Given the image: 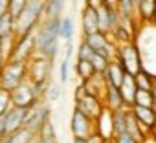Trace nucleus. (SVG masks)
<instances>
[{"label":"nucleus","mask_w":156,"mask_h":143,"mask_svg":"<svg viewBox=\"0 0 156 143\" xmlns=\"http://www.w3.org/2000/svg\"><path fill=\"white\" fill-rule=\"evenodd\" d=\"M103 99H105V101H103V103H105V106H107V108H110L112 112L127 108V106H125V101H123V97H121V92H119V88H118V86L107 85V90H105Z\"/></svg>","instance_id":"dca6fc26"},{"label":"nucleus","mask_w":156,"mask_h":143,"mask_svg":"<svg viewBox=\"0 0 156 143\" xmlns=\"http://www.w3.org/2000/svg\"><path fill=\"white\" fill-rule=\"evenodd\" d=\"M0 39L2 40L17 39V35H15V19L9 13H6L2 19H0Z\"/></svg>","instance_id":"aec40b11"},{"label":"nucleus","mask_w":156,"mask_h":143,"mask_svg":"<svg viewBox=\"0 0 156 143\" xmlns=\"http://www.w3.org/2000/svg\"><path fill=\"white\" fill-rule=\"evenodd\" d=\"M73 50H75V44H73V40H68V42L64 44V57H62V59H72V55H73Z\"/></svg>","instance_id":"c9c22d12"},{"label":"nucleus","mask_w":156,"mask_h":143,"mask_svg":"<svg viewBox=\"0 0 156 143\" xmlns=\"http://www.w3.org/2000/svg\"><path fill=\"white\" fill-rule=\"evenodd\" d=\"M98 17H99V31L110 35L114 31V28L119 24V13L116 8L110 6H101L98 9Z\"/></svg>","instance_id":"9d476101"},{"label":"nucleus","mask_w":156,"mask_h":143,"mask_svg":"<svg viewBox=\"0 0 156 143\" xmlns=\"http://www.w3.org/2000/svg\"><path fill=\"white\" fill-rule=\"evenodd\" d=\"M39 143H59L57 132H55V127H53L51 119L39 130Z\"/></svg>","instance_id":"b1692460"},{"label":"nucleus","mask_w":156,"mask_h":143,"mask_svg":"<svg viewBox=\"0 0 156 143\" xmlns=\"http://www.w3.org/2000/svg\"><path fill=\"white\" fill-rule=\"evenodd\" d=\"M127 116H129V108L112 112V117H114V138L123 134V132H127Z\"/></svg>","instance_id":"5701e85b"},{"label":"nucleus","mask_w":156,"mask_h":143,"mask_svg":"<svg viewBox=\"0 0 156 143\" xmlns=\"http://www.w3.org/2000/svg\"><path fill=\"white\" fill-rule=\"evenodd\" d=\"M62 19V17H61ZM61 19H44L39 28L33 31L35 33V46H37V53L50 59L51 62H55L57 55H59V22Z\"/></svg>","instance_id":"f257e3e1"},{"label":"nucleus","mask_w":156,"mask_h":143,"mask_svg":"<svg viewBox=\"0 0 156 143\" xmlns=\"http://www.w3.org/2000/svg\"><path fill=\"white\" fill-rule=\"evenodd\" d=\"M132 114L136 116V119L140 121V125H143L147 130H156V108H149V106H130Z\"/></svg>","instance_id":"4468645a"},{"label":"nucleus","mask_w":156,"mask_h":143,"mask_svg":"<svg viewBox=\"0 0 156 143\" xmlns=\"http://www.w3.org/2000/svg\"><path fill=\"white\" fill-rule=\"evenodd\" d=\"M68 79H70V59H62L59 66V83L66 85Z\"/></svg>","instance_id":"473e14b6"},{"label":"nucleus","mask_w":156,"mask_h":143,"mask_svg":"<svg viewBox=\"0 0 156 143\" xmlns=\"http://www.w3.org/2000/svg\"><path fill=\"white\" fill-rule=\"evenodd\" d=\"M118 2H119V0H105V6H110V8H118Z\"/></svg>","instance_id":"a19ab883"},{"label":"nucleus","mask_w":156,"mask_h":143,"mask_svg":"<svg viewBox=\"0 0 156 143\" xmlns=\"http://www.w3.org/2000/svg\"><path fill=\"white\" fill-rule=\"evenodd\" d=\"M53 70V62L42 55H35L30 62H28V79L31 83H37V85H48L50 81V74Z\"/></svg>","instance_id":"423d86ee"},{"label":"nucleus","mask_w":156,"mask_h":143,"mask_svg":"<svg viewBox=\"0 0 156 143\" xmlns=\"http://www.w3.org/2000/svg\"><path fill=\"white\" fill-rule=\"evenodd\" d=\"M75 108H79L81 112H85L88 117H92L94 121L98 119V116L103 112L105 108V103L101 97H94V96H83L79 101H75Z\"/></svg>","instance_id":"9b49d317"},{"label":"nucleus","mask_w":156,"mask_h":143,"mask_svg":"<svg viewBox=\"0 0 156 143\" xmlns=\"http://www.w3.org/2000/svg\"><path fill=\"white\" fill-rule=\"evenodd\" d=\"M75 74H77V77L81 79V83H87L94 75H98L94 66H92V62L90 61H83V59H77V62H75Z\"/></svg>","instance_id":"412c9836"},{"label":"nucleus","mask_w":156,"mask_h":143,"mask_svg":"<svg viewBox=\"0 0 156 143\" xmlns=\"http://www.w3.org/2000/svg\"><path fill=\"white\" fill-rule=\"evenodd\" d=\"M26 81H28V62L6 61L4 66L0 68V88L11 92Z\"/></svg>","instance_id":"7ed1b4c3"},{"label":"nucleus","mask_w":156,"mask_h":143,"mask_svg":"<svg viewBox=\"0 0 156 143\" xmlns=\"http://www.w3.org/2000/svg\"><path fill=\"white\" fill-rule=\"evenodd\" d=\"M134 105L154 108V97H152V92H151V90H140V88H138V92H136V99H134Z\"/></svg>","instance_id":"a878e982"},{"label":"nucleus","mask_w":156,"mask_h":143,"mask_svg":"<svg viewBox=\"0 0 156 143\" xmlns=\"http://www.w3.org/2000/svg\"><path fill=\"white\" fill-rule=\"evenodd\" d=\"M66 0H46L44 2V19H61L64 17Z\"/></svg>","instance_id":"6ab92c4d"},{"label":"nucleus","mask_w":156,"mask_h":143,"mask_svg":"<svg viewBox=\"0 0 156 143\" xmlns=\"http://www.w3.org/2000/svg\"><path fill=\"white\" fill-rule=\"evenodd\" d=\"M70 130L73 134V138H88L90 134L96 132L94 128V119L88 117L85 112H81L79 108H73L72 112V119H70Z\"/></svg>","instance_id":"6e6552de"},{"label":"nucleus","mask_w":156,"mask_h":143,"mask_svg":"<svg viewBox=\"0 0 156 143\" xmlns=\"http://www.w3.org/2000/svg\"><path fill=\"white\" fill-rule=\"evenodd\" d=\"M81 30H83V35H85V37H88V35L99 31L98 9L88 8V6H85V8L81 9Z\"/></svg>","instance_id":"f8f14e48"},{"label":"nucleus","mask_w":156,"mask_h":143,"mask_svg":"<svg viewBox=\"0 0 156 143\" xmlns=\"http://www.w3.org/2000/svg\"><path fill=\"white\" fill-rule=\"evenodd\" d=\"M6 61H8V59H6V55H4V50H2V39H0V68L4 66Z\"/></svg>","instance_id":"ea45409f"},{"label":"nucleus","mask_w":156,"mask_h":143,"mask_svg":"<svg viewBox=\"0 0 156 143\" xmlns=\"http://www.w3.org/2000/svg\"><path fill=\"white\" fill-rule=\"evenodd\" d=\"M85 6L94 8V9H99L101 6H105V0H85Z\"/></svg>","instance_id":"e433bc0d"},{"label":"nucleus","mask_w":156,"mask_h":143,"mask_svg":"<svg viewBox=\"0 0 156 143\" xmlns=\"http://www.w3.org/2000/svg\"><path fill=\"white\" fill-rule=\"evenodd\" d=\"M37 55V46H35V33H28L22 37H17L13 40V48L9 53L8 61H22L30 62Z\"/></svg>","instance_id":"39448f33"},{"label":"nucleus","mask_w":156,"mask_h":143,"mask_svg":"<svg viewBox=\"0 0 156 143\" xmlns=\"http://www.w3.org/2000/svg\"><path fill=\"white\" fill-rule=\"evenodd\" d=\"M114 143H140V141L134 136H130L129 132H123V134H119V136L114 138Z\"/></svg>","instance_id":"72a5a7b5"},{"label":"nucleus","mask_w":156,"mask_h":143,"mask_svg":"<svg viewBox=\"0 0 156 143\" xmlns=\"http://www.w3.org/2000/svg\"><path fill=\"white\" fill-rule=\"evenodd\" d=\"M28 0H9V6H8V13L17 20V17L22 13V9L26 8Z\"/></svg>","instance_id":"c85d7f7f"},{"label":"nucleus","mask_w":156,"mask_h":143,"mask_svg":"<svg viewBox=\"0 0 156 143\" xmlns=\"http://www.w3.org/2000/svg\"><path fill=\"white\" fill-rule=\"evenodd\" d=\"M35 132H30L28 128H22L19 132H13L8 136V143H30L31 141V136Z\"/></svg>","instance_id":"cd10ccee"},{"label":"nucleus","mask_w":156,"mask_h":143,"mask_svg":"<svg viewBox=\"0 0 156 143\" xmlns=\"http://www.w3.org/2000/svg\"><path fill=\"white\" fill-rule=\"evenodd\" d=\"M44 2L46 0H28L26 8L15 20V35L22 37L33 33L44 20Z\"/></svg>","instance_id":"f03ea898"},{"label":"nucleus","mask_w":156,"mask_h":143,"mask_svg":"<svg viewBox=\"0 0 156 143\" xmlns=\"http://www.w3.org/2000/svg\"><path fill=\"white\" fill-rule=\"evenodd\" d=\"M119 92H121V97H123V101H125V106H127V108L134 106V99H136V92H138L134 75H130V74L125 75V79H123V83H121V86H119Z\"/></svg>","instance_id":"f3484780"},{"label":"nucleus","mask_w":156,"mask_h":143,"mask_svg":"<svg viewBox=\"0 0 156 143\" xmlns=\"http://www.w3.org/2000/svg\"><path fill=\"white\" fill-rule=\"evenodd\" d=\"M11 106H13V105H11V96H9V92L4 90V88H0V117H4L6 112H8Z\"/></svg>","instance_id":"c756f323"},{"label":"nucleus","mask_w":156,"mask_h":143,"mask_svg":"<svg viewBox=\"0 0 156 143\" xmlns=\"http://www.w3.org/2000/svg\"><path fill=\"white\" fill-rule=\"evenodd\" d=\"M136 15L147 24L156 22V0H140L136 6Z\"/></svg>","instance_id":"a211bd4d"},{"label":"nucleus","mask_w":156,"mask_h":143,"mask_svg":"<svg viewBox=\"0 0 156 143\" xmlns=\"http://www.w3.org/2000/svg\"><path fill=\"white\" fill-rule=\"evenodd\" d=\"M62 94V85L61 83H48L46 88V99L48 101H57Z\"/></svg>","instance_id":"2f4dec72"},{"label":"nucleus","mask_w":156,"mask_h":143,"mask_svg":"<svg viewBox=\"0 0 156 143\" xmlns=\"http://www.w3.org/2000/svg\"><path fill=\"white\" fill-rule=\"evenodd\" d=\"M8 6H9V0H0V19L8 13Z\"/></svg>","instance_id":"4c0bfd02"},{"label":"nucleus","mask_w":156,"mask_h":143,"mask_svg":"<svg viewBox=\"0 0 156 143\" xmlns=\"http://www.w3.org/2000/svg\"><path fill=\"white\" fill-rule=\"evenodd\" d=\"M87 143H108V139H105L101 134L94 132V134H90V136L87 138Z\"/></svg>","instance_id":"f704fd0d"},{"label":"nucleus","mask_w":156,"mask_h":143,"mask_svg":"<svg viewBox=\"0 0 156 143\" xmlns=\"http://www.w3.org/2000/svg\"><path fill=\"white\" fill-rule=\"evenodd\" d=\"M73 35H75V22L72 17H62L61 22H59V37L61 40L68 42V40H73Z\"/></svg>","instance_id":"4be33fe9"},{"label":"nucleus","mask_w":156,"mask_h":143,"mask_svg":"<svg viewBox=\"0 0 156 143\" xmlns=\"http://www.w3.org/2000/svg\"><path fill=\"white\" fill-rule=\"evenodd\" d=\"M125 75H127V72H125V68L119 64V61H110V64H108V68L105 70V74H103V77H105V81H107V85H112V86H121V83H123V79H125Z\"/></svg>","instance_id":"2eb2a0df"},{"label":"nucleus","mask_w":156,"mask_h":143,"mask_svg":"<svg viewBox=\"0 0 156 143\" xmlns=\"http://www.w3.org/2000/svg\"><path fill=\"white\" fill-rule=\"evenodd\" d=\"M51 119V108L48 103H37L33 108H30L28 119H26V127L30 132H39L48 121Z\"/></svg>","instance_id":"0eeeda50"},{"label":"nucleus","mask_w":156,"mask_h":143,"mask_svg":"<svg viewBox=\"0 0 156 143\" xmlns=\"http://www.w3.org/2000/svg\"><path fill=\"white\" fill-rule=\"evenodd\" d=\"M116 61H119V64L125 68V72H127V74H130V75H138L140 72L143 70L141 53H140V48L134 42L118 44Z\"/></svg>","instance_id":"20e7f679"},{"label":"nucleus","mask_w":156,"mask_h":143,"mask_svg":"<svg viewBox=\"0 0 156 143\" xmlns=\"http://www.w3.org/2000/svg\"><path fill=\"white\" fill-rule=\"evenodd\" d=\"M73 143H87V138H73Z\"/></svg>","instance_id":"79ce46f5"},{"label":"nucleus","mask_w":156,"mask_h":143,"mask_svg":"<svg viewBox=\"0 0 156 143\" xmlns=\"http://www.w3.org/2000/svg\"><path fill=\"white\" fill-rule=\"evenodd\" d=\"M30 108H19V106H11L6 116H4V123H6V132L8 136L13 132H19L26 127V119H28Z\"/></svg>","instance_id":"1a4fd4ad"},{"label":"nucleus","mask_w":156,"mask_h":143,"mask_svg":"<svg viewBox=\"0 0 156 143\" xmlns=\"http://www.w3.org/2000/svg\"><path fill=\"white\" fill-rule=\"evenodd\" d=\"M90 62H92V66H94V70H96V74H99V75H103L105 74V70L108 68V64H110V59H107L105 55H101V53H94L92 55V59H90Z\"/></svg>","instance_id":"bb28decb"},{"label":"nucleus","mask_w":156,"mask_h":143,"mask_svg":"<svg viewBox=\"0 0 156 143\" xmlns=\"http://www.w3.org/2000/svg\"><path fill=\"white\" fill-rule=\"evenodd\" d=\"M96 132L101 134L105 139L114 138V117H112V110L110 108H103V112L98 116L96 119Z\"/></svg>","instance_id":"ddd939ff"},{"label":"nucleus","mask_w":156,"mask_h":143,"mask_svg":"<svg viewBox=\"0 0 156 143\" xmlns=\"http://www.w3.org/2000/svg\"><path fill=\"white\" fill-rule=\"evenodd\" d=\"M96 51L92 50V46L83 39L81 40V44H79V48H77V59H83V61H90L92 59V55H94Z\"/></svg>","instance_id":"7c9ffc66"},{"label":"nucleus","mask_w":156,"mask_h":143,"mask_svg":"<svg viewBox=\"0 0 156 143\" xmlns=\"http://www.w3.org/2000/svg\"><path fill=\"white\" fill-rule=\"evenodd\" d=\"M134 79H136V86L140 88V90H152V85H154V75H151L147 70H141L138 75H134Z\"/></svg>","instance_id":"393cba45"},{"label":"nucleus","mask_w":156,"mask_h":143,"mask_svg":"<svg viewBox=\"0 0 156 143\" xmlns=\"http://www.w3.org/2000/svg\"><path fill=\"white\" fill-rule=\"evenodd\" d=\"M6 136H8V132H6V123H4V117H0V141H2Z\"/></svg>","instance_id":"58836bf2"}]
</instances>
